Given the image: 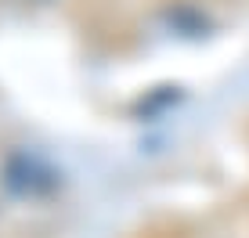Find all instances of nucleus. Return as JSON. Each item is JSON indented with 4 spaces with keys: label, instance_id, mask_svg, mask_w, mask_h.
<instances>
[{
    "label": "nucleus",
    "instance_id": "obj_1",
    "mask_svg": "<svg viewBox=\"0 0 249 238\" xmlns=\"http://www.w3.org/2000/svg\"><path fill=\"white\" fill-rule=\"evenodd\" d=\"M4 181H7V188H11L15 195H29V199H36V195H44V191L54 188V177H51L36 159H29V155L7 159Z\"/></svg>",
    "mask_w": 249,
    "mask_h": 238
}]
</instances>
